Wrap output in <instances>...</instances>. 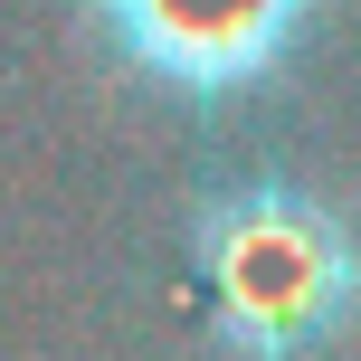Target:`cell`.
I'll return each mask as SVG.
<instances>
[{
	"label": "cell",
	"instance_id": "6da1fadb",
	"mask_svg": "<svg viewBox=\"0 0 361 361\" xmlns=\"http://www.w3.org/2000/svg\"><path fill=\"white\" fill-rule=\"evenodd\" d=\"M190 267L209 286V333L228 361H305L361 314L352 228L295 180H238L200 200Z\"/></svg>",
	"mask_w": 361,
	"mask_h": 361
},
{
	"label": "cell",
	"instance_id": "7a4b0ae2",
	"mask_svg": "<svg viewBox=\"0 0 361 361\" xmlns=\"http://www.w3.org/2000/svg\"><path fill=\"white\" fill-rule=\"evenodd\" d=\"M324 0H86L95 38L171 95H247L305 48Z\"/></svg>",
	"mask_w": 361,
	"mask_h": 361
}]
</instances>
